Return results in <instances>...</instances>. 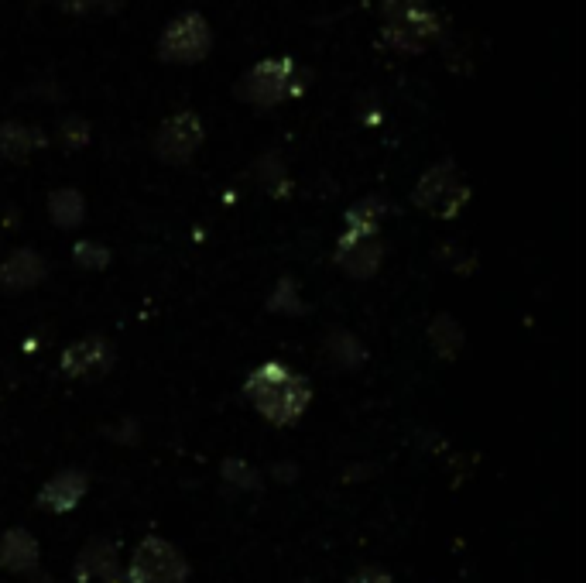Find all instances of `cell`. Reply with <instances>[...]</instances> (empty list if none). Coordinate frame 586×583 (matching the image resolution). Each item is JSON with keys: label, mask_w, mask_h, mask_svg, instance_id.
Here are the masks:
<instances>
[{"label": "cell", "mask_w": 586, "mask_h": 583, "mask_svg": "<svg viewBox=\"0 0 586 583\" xmlns=\"http://www.w3.org/2000/svg\"><path fill=\"white\" fill-rule=\"evenodd\" d=\"M244 398L271 426H295L312 402V385L282 361H264L244 378Z\"/></svg>", "instance_id": "cell-1"}, {"label": "cell", "mask_w": 586, "mask_h": 583, "mask_svg": "<svg viewBox=\"0 0 586 583\" xmlns=\"http://www.w3.org/2000/svg\"><path fill=\"white\" fill-rule=\"evenodd\" d=\"M192 566L186 553L162 535H144L124 566L120 583H189Z\"/></svg>", "instance_id": "cell-2"}, {"label": "cell", "mask_w": 586, "mask_h": 583, "mask_svg": "<svg viewBox=\"0 0 586 583\" xmlns=\"http://www.w3.org/2000/svg\"><path fill=\"white\" fill-rule=\"evenodd\" d=\"M299 90L302 79L295 73V62L288 55H275V59H264L258 66H251L237 79L234 97L251 103V107H278V103L295 97Z\"/></svg>", "instance_id": "cell-3"}, {"label": "cell", "mask_w": 586, "mask_h": 583, "mask_svg": "<svg viewBox=\"0 0 586 583\" xmlns=\"http://www.w3.org/2000/svg\"><path fill=\"white\" fill-rule=\"evenodd\" d=\"M210 52H213V28L196 11L179 14L158 35V59L165 66H199V62L210 59Z\"/></svg>", "instance_id": "cell-4"}, {"label": "cell", "mask_w": 586, "mask_h": 583, "mask_svg": "<svg viewBox=\"0 0 586 583\" xmlns=\"http://www.w3.org/2000/svg\"><path fill=\"white\" fill-rule=\"evenodd\" d=\"M412 203L436 220H453L470 203V189L453 162H439L415 182Z\"/></svg>", "instance_id": "cell-5"}, {"label": "cell", "mask_w": 586, "mask_h": 583, "mask_svg": "<svg viewBox=\"0 0 586 583\" xmlns=\"http://www.w3.org/2000/svg\"><path fill=\"white\" fill-rule=\"evenodd\" d=\"M206 141V127L199 121L196 110H179V114L165 117L162 127L151 138V151L158 162L165 165H186L196 158V151Z\"/></svg>", "instance_id": "cell-6"}, {"label": "cell", "mask_w": 586, "mask_h": 583, "mask_svg": "<svg viewBox=\"0 0 586 583\" xmlns=\"http://www.w3.org/2000/svg\"><path fill=\"white\" fill-rule=\"evenodd\" d=\"M439 35H443V21H439V14H432L429 7H415V11L401 14V18H391L388 25H384L381 42L395 52L415 55V52L429 49Z\"/></svg>", "instance_id": "cell-7"}, {"label": "cell", "mask_w": 586, "mask_h": 583, "mask_svg": "<svg viewBox=\"0 0 586 583\" xmlns=\"http://www.w3.org/2000/svg\"><path fill=\"white\" fill-rule=\"evenodd\" d=\"M117 361V350L114 343L107 337H83L76 343H69L66 350H62V374L72 381H96L103 378V374H110V367Z\"/></svg>", "instance_id": "cell-8"}, {"label": "cell", "mask_w": 586, "mask_h": 583, "mask_svg": "<svg viewBox=\"0 0 586 583\" xmlns=\"http://www.w3.org/2000/svg\"><path fill=\"white\" fill-rule=\"evenodd\" d=\"M72 577L76 583H120L124 563H120L117 542L107 535H93L72 559Z\"/></svg>", "instance_id": "cell-9"}, {"label": "cell", "mask_w": 586, "mask_h": 583, "mask_svg": "<svg viewBox=\"0 0 586 583\" xmlns=\"http://www.w3.org/2000/svg\"><path fill=\"white\" fill-rule=\"evenodd\" d=\"M86 494H90V474L79 467H66V470H55V474L38 487L35 505L48 511V515H69V511H76L83 505Z\"/></svg>", "instance_id": "cell-10"}, {"label": "cell", "mask_w": 586, "mask_h": 583, "mask_svg": "<svg viewBox=\"0 0 586 583\" xmlns=\"http://www.w3.org/2000/svg\"><path fill=\"white\" fill-rule=\"evenodd\" d=\"M381 261L384 247L377 241V234H350V230H343L340 241H336V265L357 282L374 278L381 271Z\"/></svg>", "instance_id": "cell-11"}, {"label": "cell", "mask_w": 586, "mask_h": 583, "mask_svg": "<svg viewBox=\"0 0 586 583\" xmlns=\"http://www.w3.org/2000/svg\"><path fill=\"white\" fill-rule=\"evenodd\" d=\"M38 566H42V546H38L35 532L24 525H11L0 532V573L28 577Z\"/></svg>", "instance_id": "cell-12"}, {"label": "cell", "mask_w": 586, "mask_h": 583, "mask_svg": "<svg viewBox=\"0 0 586 583\" xmlns=\"http://www.w3.org/2000/svg\"><path fill=\"white\" fill-rule=\"evenodd\" d=\"M48 278V261L31 247H18L11 258L0 265V292L21 295L28 289H38Z\"/></svg>", "instance_id": "cell-13"}, {"label": "cell", "mask_w": 586, "mask_h": 583, "mask_svg": "<svg viewBox=\"0 0 586 583\" xmlns=\"http://www.w3.org/2000/svg\"><path fill=\"white\" fill-rule=\"evenodd\" d=\"M42 145V131H35V127H24L21 121L0 124V158H7V162H24L31 151Z\"/></svg>", "instance_id": "cell-14"}, {"label": "cell", "mask_w": 586, "mask_h": 583, "mask_svg": "<svg viewBox=\"0 0 586 583\" xmlns=\"http://www.w3.org/2000/svg\"><path fill=\"white\" fill-rule=\"evenodd\" d=\"M48 220L59 230H72L86 220V199L79 189H55L48 193Z\"/></svg>", "instance_id": "cell-15"}, {"label": "cell", "mask_w": 586, "mask_h": 583, "mask_svg": "<svg viewBox=\"0 0 586 583\" xmlns=\"http://www.w3.org/2000/svg\"><path fill=\"white\" fill-rule=\"evenodd\" d=\"M326 357L333 367H340V371H353V367H360L367 361V350L364 343H360L353 333L347 330H329L326 337Z\"/></svg>", "instance_id": "cell-16"}, {"label": "cell", "mask_w": 586, "mask_h": 583, "mask_svg": "<svg viewBox=\"0 0 586 583\" xmlns=\"http://www.w3.org/2000/svg\"><path fill=\"white\" fill-rule=\"evenodd\" d=\"M220 481L227 484L230 491L258 494V491H264V470H258L251 460H244V457H230V460L220 463Z\"/></svg>", "instance_id": "cell-17"}, {"label": "cell", "mask_w": 586, "mask_h": 583, "mask_svg": "<svg viewBox=\"0 0 586 583\" xmlns=\"http://www.w3.org/2000/svg\"><path fill=\"white\" fill-rule=\"evenodd\" d=\"M429 347L436 350L443 361H456V354H460V347H463V326L456 323L453 316L439 313L429 323Z\"/></svg>", "instance_id": "cell-18"}, {"label": "cell", "mask_w": 586, "mask_h": 583, "mask_svg": "<svg viewBox=\"0 0 586 583\" xmlns=\"http://www.w3.org/2000/svg\"><path fill=\"white\" fill-rule=\"evenodd\" d=\"M384 210H388L384 199H377V196L360 199V203H353L347 210V217H343V230H350V234H377Z\"/></svg>", "instance_id": "cell-19"}, {"label": "cell", "mask_w": 586, "mask_h": 583, "mask_svg": "<svg viewBox=\"0 0 586 583\" xmlns=\"http://www.w3.org/2000/svg\"><path fill=\"white\" fill-rule=\"evenodd\" d=\"M72 261H76L83 271H103L110 265V251L103 244H93V241H79L72 247Z\"/></svg>", "instance_id": "cell-20"}, {"label": "cell", "mask_w": 586, "mask_h": 583, "mask_svg": "<svg viewBox=\"0 0 586 583\" xmlns=\"http://www.w3.org/2000/svg\"><path fill=\"white\" fill-rule=\"evenodd\" d=\"M59 4L76 18H100V14H117L124 0H59Z\"/></svg>", "instance_id": "cell-21"}, {"label": "cell", "mask_w": 586, "mask_h": 583, "mask_svg": "<svg viewBox=\"0 0 586 583\" xmlns=\"http://www.w3.org/2000/svg\"><path fill=\"white\" fill-rule=\"evenodd\" d=\"M268 309L271 313H288V316L302 313V299L292 278H282V282H278V289L271 292V299H268Z\"/></svg>", "instance_id": "cell-22"}, {"label": "cell", "mask_w": 586, "mask_h": 583, "mask_svg": "<svg viewBox=\"0 0 586 583\" xmlns=\"http://www.w3.org/2000/svg\"><path fill=\"white\" fill-rule=\"evenodd\" d=\"M59 138L66 148H86L90 145V124H86L83 117H66L59 127Z\"/></svg>", "instance_id": "cell-23"}, {"label": "cell", "mask_w": 586, "mask_h": 583, "mask_svg": "<svg viewBox=\"0 0 586 583\" xmlns=\"http://www.w3.org/2000/svg\"><path fill=\"white\" fill-rule=\"evenodd\" d=\"M347 583H395V577L381 563H367V566H357Z\"/></svg>", "instance_id": "cell-24"}, {"label": "cell", "mask_w": 586, "mask_h": 583, "mask_svg": "<svg viewBox=\"0 0 586 583\" xmlns=\"http://www.w3.org/2000/svg\"><path fill=\"white\" fill-rule=\"evenodd\" d=\"M107 436H114L117 439V443H127V446H131V443H138V422H134V419H124V422H117V426H110L107 429Z\"/></svg>", "instance_id": "cell-25"}, {"label": "cell", "mask_w": 586, "mask_h": 583, "mask_svg": "<svg viewBox=\"0 0 586 583\" xmlns=\"http://www.w3.org/2000/svg\"><path fill=\"white\" fill-rule=\"evenodd\" d=\"M415 7H425V0H384V21L401 18V14L415 11Z\"/></svg>", "instance_id": "cell-26"}, {"label": "cell", "mask_w": 586, "mask_h": 583, "mask_svg": "<svg viewBox=\"0 0 586 583\" xmlns=\"http://www.w3.org/2000/svg\"><path fill=\"white\" fill-rule=\"evenodd\" d=\"M271 477L282 484H292L295 477H299V467H295V463H275V467H271Z\"/></svg>", "instance_id": "cell-27"}, {"label": "cell", "mask_w": 586, "mask_h": 583, "mask_svg": "<svg viewBox=\"0 0 586 583\" xmlns=\"http://www.w3.org/2000/svg\"><path fill=\"white\" fill-rule=\"evenodd\" d=\"M24 583H55V577H52V573H45L42 566H38L35 573H28V577H24Z\"/></svg>", "instance_id": "cell-28"}]
</instances>
